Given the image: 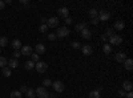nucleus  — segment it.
Masks as SVG:
<instances>
[{
  "label": "nucleus",
  "mask_w": 133,
  "mask_h": 98,
  "mask_svg": "<svg viewBox=\"0 0 133 98\" xmlns=\"http://www.w3.org/2000/svg\"><path fill=\"white\" fill-rule=\"evenodd\" d=\"M36 93V97L37 98H49V92L45 89V88H43V86H40V88H37L35 90Z\"/></svg>",
  "instance_id": "f257e3e1"
},
{
  "label": "nucleus",
  "mask_w": 133,
  "mask_h": 98,
  "mask_svg": "<svg viewBox=\"0 0 133 98\" xmlns=\"http://www.w3.org/2000/svg\"><path fill=\"white\" fill-rule=\"evenodd\" d=\"M35 68H36V70L41 74V73H45V72H47L48 65H47V62H44V61H39V62L35 64Z\"/></svg>",
  "instance_id": "f03ea898"
},
{
  "label": "nucleus",
  "mask_w": 133,
  "mask_h": 98,
  "mask_svg": "<svg viewBox=\"0 0 133 98\" xmlns=\"http://www.w3.org/2000/svg\"><path fill=\"white\" fill-rule=\"evenodd\" d=\"M108 41L110 42V47H112V45H120L121 44V42H123V37H121V36H117V35H113L112 37H109L108 39Z\"/></svg>",
  "instance_id": "7ed1b4c3"
},
{
  "label": "nucleus",
  "mask_w": 133,
  "mask_h": 98,
  "mask_svg": "<svg viewBox=\"0 0 133 98\" xmlns=\"http://www.w3.org/2000/svg\"><path fill=\"white\" fill-rule=\"evenodd\" d=\"M52 88H53L55 92L61 93V92H64V89H65V85H64L61 81H55V82H52Z\"/></svg>",
  "instance_id": "20e7f679"
},
{
  "label": "nucleus",
  "mask_w": 133,
  "mask_h": 98,
  "mask_svg": "<svg viewBox=\"0 0 133 98\" xmlns=\"http://www.w3.org/2000/svg\"><path fill=\"white\" fill-rule=\"evenodd\" d=\"M68 35H69V29L66 28V27H61V28H59L57 32H56V37H60V39L66 37Z\"/></svg>",
  "instance_id": "39448f33"
},
{
  "label": "nucleus",
  "mask_w": 133,
  "mask_h": 98,
  "mask_svg": "<svg viewBox=\"0 0 133 98\" xmlns=\"http://www.w3.org/2000/svg\"><path fill=\"white\" fill-rule=\"evenodd\" d=\"M109 17H110V13L109 12H107V11H100L98 12V15H97V19H98V21H108L109 20Z\"/></svg>",
  "instance_id": "423d86ee"
},
{
  "label": "nucleus",
  "mask_w": 133,
  "mask_h": 98,
  "mask_svg": "<svg viewBox=\"0 0 133 98\" xmlns=\"http://www.w3.org/2000/svg\"><path fill=\"white\" fill-rule=\"evenodd\" d=\"M59 25V17H49L47 20V27L48 28H56Z\"/></svg>",
  "instance_id": "0eeeda50"
},
{
  "label": "nucleus",
  "mask_w": 133,
  "mask_h": 98,
  "mask_svg": "<svg viewBox=\"0 0 133 98\" xmlns=\"http://www.w3.org/2000/svg\"><path fill=\"white\" fill-rule=\"evenodd\" d=\"M57 15L60 17H63V19H66V17H69V11H68V8L61 7V8L57 9Z\"/></svg>",
  "instance_id": "6e6552de"
},
{
  "label": "nucleus",
  "mask_w": 133,
  "mask_h": 98,
  "mask_svg": "<svg viewBox=\"0 0 133 98\" xmlns=\"http://www.w3.org/2000/svg\"><path fill=\"white\" fill-rule=\"evenodd\" d=\"M32 50H33V49H32L31 45H23V47H21V49H20V53L24 54V56H31Z\"/></svg>",
  "instance_id": "1a4fd4ad"
},
{
  "label": "nucleus",
  "mask_w": 133,
  "mask_h": 98,
  "mask_svg": "<svg viewBox=\"0 0 133 98\" xmlns=\"http://www.w3.org/2000/svg\"><path fill=\"white\" fill-rule=\"evenodd\" d=\"M81 50H83V53L85 54V56H91V54L93 53V48H92L89 44L83 45V47H81Z\"/></svg>",
  "instance_id": "9d476101"
},
{
  "label": "nucleus",
  "mask_w": 133,
  "mask_h": 98,
  "mask_svg": "<svg viewBox=\"0 0 133 98\" xmlns=\"http://www.w3.org/2000/svg\"><path fill=\"white\" fill-rule=\"evenodd\" d=\"M80 33H81V37L85 39V40H91L92 39V32L89 29H84V31L80 32Z\"/></svg>",
  "instance_id": "9b49d317"
},
{
  "label": "nucleus",
  "mask_w": 133,
  "mask_h": 98,
  "mask_svg": "<svg viewBox=\"0 0 133 98\" xmlns=\"http://www.w3.org/2000/svg\"><path fill=\"white\" fill-rule=\"evenodd\" d=\"M124 66H125V70L130 72V70L133 69V60H132V58H127V60L124 61Z\"/></svg>",
  "instance_id": "f8f14e48"
},
{
  "label": "nucleus",
  "mask_w": 133,
  "mask_h": 98,
  "mask_svg": "<svg viewBox=\"0 0 133 98\" xmlns=\"http://www.w3.org/2000/svg\"><path fill=\"white\" fill-rule=\"evenodd\" d=\"M132 89H133L132 82H130V81H124V84H123V90L128 93V92H132Z\"/></svg>",
  "instance_id": "ddd939ff"
},
{
  "label": "nucleus",
  "mask_w": 133,
  "mask_h": 98,
  "mask_svg": "<svg viewBox=\"0 0 133 98\" xmlns=\"http://www.w3.org/2000/svg\"><path fill=\"white\" fill-rule=\"evenodd\" d=\"M125 60H127V54H125L124 52H120V53L116 54V61H117V62H123V64H124Z\"/></svg>",
  "instance_id": "4468645a"
},
{
  "label": "nucleus",
  "mask_w": 133,
  "mask_h": 98,
  "mask_svg": "<svg viewBox=\"0 0 133 98\" xmlns=\"http://www.w3.org/2000/svg\"><path fill=\"white\" fill-rule=\"evenodd\" d=\"M124 28H125V21L118 20V21H116V23H115V29L116 31H123Z\"/></svg>",
  "instance_id": "2eb2a0df"
},
{
  "label": "nucleus",
  "mask_w": 133,
  "mask_h": 98,
  "mask_svg": "<svg viewBox=\"0 0 133 98\" xmlns=\"http://www.w3.org/2000/svg\"><path fill=\"white\" fill-rule=\"evenodd\" d=\"M17 65H19V61L15 60V58H12V60H8L7 66H8L9 69H15V68H17Z\"/></svg>",
  "instance_id": "dca6fc26"
},
{
  "label": "nucleus",
  "mask_w": 133,
  "mask_h": 98,
  "mask_svg": "<svg viewBox=\"0 0 133 98\" xmlns=\"http://www.w3.org/2000/svg\"><path fill=\"white\" fill-rule=\"evenodd\" d=\"M35 50H36V53L39 54H43V53H45V47H44L43 44H37L36 47H35Z\"/></svg>",
  "instance_id": "f3484780"
},
{
  "label": "nucleus",
  "mask_w": 133,
  "mask_h": 98,
  "mask_svg": "<svg viewBox=\"0 0 133 98\" xmlns=\"http://www.w3.org/2000/svg\"><path fill=\"white\" fill-rule=\"evenodd\" d=\"M75 29H76L77 32H81V31H84V29H88V24H87V23H80V24H77V25L75 27Z\"/></svg>",
  "instance_id": "a211bd4d"
},
{
  "label": "nucleus",
  "mask_w": 133,
  "mask_h": 98,
  "mask_svg": "<svg viewBox=\"0 0 133 98\" xmlns=\"http://www.w3.org/2000/svg\"><path fill=\"white\" fill-rule=\"evenodd\" d=\"M21 47H23V45H21V41H20V40H14V41H12V48H14L15 50L21 49Z\"/></svg>",
  "instance_id": "6ab92c4d"
},
{
  "label": "nucleus",
  "mask_w": 133,
  "mask_h": 98,
  "mask_svg": "<svg viewBox=\"0 0 133 98\" xmlns=\"http://www.w3.org/2000/svg\"><path fill=\"white\" fill-rule=\"evenodd\" d=\"M25 95H27V98H36V93H35V90H33V89H31V88L27 90Z\"/></svg>",
  "instance_id": "aec40b11"
},
{
  "label": "nucleus",
  "mask_w": 133,
  "mask_h": 98,
  "mask_svg": "<svg viewBox=\"0 0 133 98\" xmlns=\"http://www.w3.org/2000/svg\"><path fill=\"white\" fill-rule=\"evenodd\" d=\"M24 66H25L27 70H32L33 68H35V62H33V61H27V62L24 64Z\"/></svg>",
  "instance_id": "412c9836"
},
{
  "label": "nucleus",
  "mask_w": 133,
  "mask_h": 98,
  "mask_svg": "<svg viewBox=\"0 0 133 98\" xmlns=\"http://www.w3.org/2000/svg\"><path fill=\"white\" fill-rule=\"evenodd\" d=\"M7 64H8V61H7V58L5 57H3V56H0V68H5L7 66Z\"/></svg>",
  "instance_id": "4be33fe9"
},
{
  "label": "nucleus",
  "mask_w": 133,
  "mask_h": 98,
  "mask_svg": "<svg viewBox=\"0 0 133 98\" xmlns=\"http://www.w3.org/2000/svg\"><path fill=\"white\" fill-rule=\"evenodd\" d=\"M103 50H104L105 54H109V53H112V47H110L109 44H105V45L103 47Z\"/></svg>",
  "instance_id": "5701e85b"
},
{
  "label": "nucleus",
  "mask_w": 133,
  "mask_h": 98,
  "mask_svg": "<svg viewBox=\"0 0 133 98\" xmlns=\"http://www.w3.org/2000/svg\"><path fill=\"white\" fill-rule=\"evenodd\" d=\"M21 95H23V94H21L19 90H14L12 93H11V98H21Z\"/></svg>",
  "instance_id": "b1692460"
},
{
  "label": "nucleus",
  "mask_w": 133,
  "mask_h": 98,
  "mask_svg": "<svg viewBox=\"0 0 133 98\" xmlns=\"http://www.w3.org/2000/svg\"><path fill=\"white\" fill-rule=\"evenodd\" d=\"M49 86H52V81L49 80V78H45V80H44L43 81V88H49Z\"/></svg>",
  "instance_id": "393cba45"
},
{
  "label": "nucleus",
  "mask_w": 133,
  "mask_h": 98,
  "mask_svg": "<svg viewBox=\"0 0 133 98\" xmlns=\"http://www.w3.org/2000/svg\"><path fill=\"white\" fill-rule=\"evenodd\" d=\"M11 74H12V72H11V69H9L8 66L3 68V76H4V77H9Z\"/></svg>",
  "instance_id": "a878e982"
},
{
  "label": "nucleus",
  "mask_w": 133,
  "mask_h": 98,
  "mask_svg": "<svg viewBox=\"0 0 133 98\" xmlns=\"http://www.w3.org/2000/svg\"><path fill=\"white\" fill-rule=\"evenodd\" d=\"M113 35H115V33H113V29H112V28H108V29L105 31V33H104V36L108 37V39H109V37H112Z\"/></svg>",
  "instance_id": "bb28decb"
},
{
  "label": "nucleus",
  "mask_w": 133,
  "mask_h": 98,
  "mask_svg": "<svg viewBox=\"0 0 133 98\" xmlns=\"http://www.w3.org/2000/svg\"><path fill=\"white\" fill-rule=\"evenodd\" d=\"M89 98H100V92L92 90V92L89 93Z\"/></svg>",
  "instance_id": "cd10ccee"
},
{
  "label": "nucleus",
  "mask_w": 133,
  "mask_h": 98,
  "mask_svg": "<svg viewBox=\"0 0 133 98\" xmlns=\"http://www.w3.org/2000/svg\"><path fill=\"white\" fill-rule=\"evenodd\" d=\"M31 57H32V60H31V61H33L35 64L40 61V60H39V58H40V56H39L37 53H32V54H31Z\"/></svg>",
  "instance_id": "c85d7f7f"
},
{
  "label": "nucleus",
  "mask_w": 133,
  "mask_h": 98,
  "mask_svg": "<svg viewBox=\"0 0 133 98\" xmlns=\"http://www.w3.org/2000/svg\"><path fill=\"white\" fill-rule=\"evenodd\" d=\"M7 44H8V39L7 37H0V48L5 47Z\"/></svg>",
  "instance_id": "c756f323"
},
{
  "label": "nucleus",
  "mask_w": 133,
  "mask_h": 98,
  "mask_svg": "<svg viewBox=\"0 0 133 98\" xmlns=\"http://www.w3.org/2000/svg\"><path fill=\"white\" fill-rule=\"evenodd\" d=\"M39 31L41 32V33H45V32L48 31V27H47V24H40V27H39Z\"/></svg>",
  "instance_id": "7c9ffc66"
},
{
  "label": "nucleus",
  "mask_w": 133,
  "mask_h": 98,
  "mask_svg": "<svg viewBox=\"0 0 133 98\" xmlns=\"http://www.w3.org/2000/svg\"><path fill=\"white\" fill-rule=\"evenodd\" d=\"M72 48L73 49H81V44H80L79 41H73L72 42Z\"/></svg>",
  "instance_id": "2f4dec72"
},
{
  "label": "nucleus",
  "mask_w": 133,
  "mask_h": 98,
  "mask_svg": "<svg viewBox=\"0 0 133 98\" xmlns=\"http://www.w3.org/2000/svg\"><path fill=\"white\" fill-rule=\"evenodd\" d=\"M97 15H98V12H97L96 9H91V11H89V16H91V19L97 17Z\"/></svg>",
  "instance_id": "473e14b6"
},
{
  "label": "nucleus",
  "mask_w": 133,
  "mask_h": 98,
  "mask_svg": "<svg viewBox=\"0 0 133 98\" xmlns=\"http://www.w3.org/2000/svg\"><path fill=\"white\" fill-rule=\"evenodd\" d=\"M56 39H57V37H56V33H49V35H48V40H49V41H55Z\"/></svg>",
  "instance_id": "72a5a7b5"
},
{
  "label": "nucleus",
  "mask_w": 133,
  "mask_h": 98,
  "mask_svg": "<svg viewBox=\"0 0 133 98\" xmlns=\"http://www.w3.org/2000/svg\"><path fill=\"white\" fill-rule=\"evenodd\" d=\"M12 54H14V58H15V60H17V58H19V57L21 56V53H20V50H15V52H14Z\"/></svg>",
  "instance_id": "f704fd0d"
},
{
  "label": "nucleus",
  "mask_w": 133,
  "mask_h": 98,
  "mask_svg": "<svg viewBox=\"0 0 133 98\" xmlns=\"http://www.w3.org/2000/svg\"><path fill=\"white\" fill-rule=\"evenodd\" d=\"M27 90H28V88H27L25 85H23V86H21V88H20V90H19V92H20L21 94H23V93H27Z\"/></svg>",
  "instance_id": "c9c22d12"
},
{
  "label": "nucleus",
  "mask_w": 133,
  "mask_h": 98,
  "mask_svg": "<svg viewBox=\"0 0 133 98\" xmlns=\"http://www.w3.org/2000/svg\"><path fill=\"white\" fill-rule=\"evenodd\" d=\"M91 23H92V24H95V25H96V24H98V19H97V17L92 19V20H91Z\"/></svg>",
  "instance_id": "e433bc0d"
},
{
  "label": "nucleus",
  "mask_w": 133,
  "mask_h": 98,
  "mask_svg": "<svg viewBox=\"0 0 133 98\" xmlns=\"http://www.w3.org/2000/svg\"><path fill=\"white\" fill-rule=\"evenodd\" d=\"M125 94H127V92H124L123 89L118 90V95H121V97H125Z\"/></svg>",
  "instance_id": "4c0bfd02"
},
{
  "label": "nucleus",
  "mask_w": 133,
  "mask_h": 98,
  "mask_svg": "<svg viewBox=\"0 0 133 98\" xmlns=\"http://www.w3.org/2000/svg\"><path fill=\"white\" fill-rule=\"evenodd\" d=\"M65 24H68V25L72 24V19H71V17H66V19H65Z\"/></svg>",
  "instance_id": "58836bf2"
},
{
  "label": "nucleus",
  "mask_w": 133,
  "mask_h": 98,
  "mask_svg": "<svg viewBox=\"0 0 133 98\" xmlns=\"http://www.w3.org/2000/svg\"><path fill=\"white\" fill-rule=\"evenodd\" d=\"M4 7H5V3L3 2V0H0V11L4 9Z\"/></svg>",
  "instance_id": "ea45409f"
},
{
  "label": "nucleus",
  "mask_w": 133,
  "mask_h": 98,
  "mask_svg": "<svg viewBox=\"0 0 133 98\" xmlns=\"http://www.w3.org/2000/svg\"><path fill=\"white\" fill-rule=\"evenodd\" d=\"M125 95H127V98H133V93L132 92H128Z\"/></svg>",
  "instance_id": "a19ab883"
},
{
  "label": "nucleus",
  "mask_w": 133,
  "mask_h": 98,
  "mask_svg": "<svg viewBox=\"0 0 133 98\" xmlns=\"http://www.w3.org/2000/svg\"><path fill=\"white\" fill-rule=\"evenodd\" d=\"M41 24H47V19L45 17H41Z\"/></svg>",
  "instance_id": "79ce46f5"
},
{
  "label": "nucleus",
  "mask_w": 133,
  "mask_h": 98,
  "mask_svg": "<svg viewBox=\"0 0 133 98\" xmlns=\"http://www.w3.org/2000/svg\"><path fill=\"white\" fill-rule=\"evenodd\" d=\"M101 40H103L104 42H107V41H108V37H105V36L103 35V36H101Z\"/></svg>",
  "instance_id": "37998d69"
},
{
  "label": "nucleus",
  "mask_w": 133,
  "mask_h": 98,
  "mask_svg": "<svg viewBox=\"0 0 133 98\" xmlns=\"http://www.w3.org/2000/svg\"><path fill=\"white\" fill-rule=\"evenodd\" d=\"M20 3H21V4H24V5L28 4V2H25V0H20Z\"/></svg>",
  "instance_id": "c03bdc74"
},
{
  "label": "nucleus",
  "mask_w": 133,
  "mask_h": 98,
  "mask_svg": "<svg viewBox=\"0 0 133 98\" xmlns=\"http://www.w3.org/2000/svg\"><path fill=\"white\" fill-rule=\"evenodd\" d=\"M49 98H56V95H55V93H49Z\"/></svg>",
  "instance_id": "a18cd8bd"
},
{
  "label": "nucleus",
  "mask_w": 133,
  "mask_h": 98,
  "mask_svg": "<svg viewBox=\"0 0 133 98\" xmlns=\"http://www.w3.org/2000/svg\"><path fill=\"white\" fill-rule=\"evenodd\" d=\"M0 53H2V49H0Z\"/></svg>",
  "instance_id": "49530a36"
}]
</instances>
